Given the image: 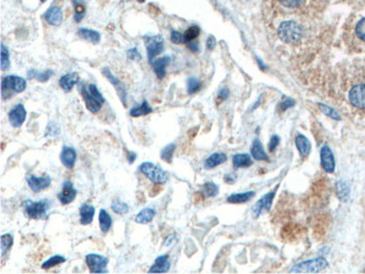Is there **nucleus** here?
I'll use <instances>...</instances> for the list:
<instances>
[{
    "mask_svg": "<svg viewBox=\"0 0 365 274\" xmlns=\"http://www.w3.org/2000/svg\"><path fill=\"white\" fill-rule=\"evenodd\" d=\"M81 94L83 97V100H85L87 109L92 114H97L101 109L102 105L105 104L104 96H102L100 91L98 90L97 86L93 85V83H90L87 88L85 85H81Z\"/></svg>",
    "mask_w": 365,
    "mask_h": 274,
    "instance_id": "nucleus-1",
    "label": "nucleus"
},
{
    "mask_svg": "<svg viewBox=\"0 0 365 274\" xmlns=\"http://www.w3.org/2000/svg\"><path fill=\"white\" fill-rule=\"evenodd\" d=\"M52 202L47 199L33 201L26 199L23 202L24 213L30 219H46Z\"/></svg>",
    "mask_w": 365,
    "mask_h": 274,
    "instance_id": "nucleus-2",
    "label": "nucleus"
},
{
    "mask_svg": "<svg viewBox=\"0 0 365 274\" xmlns=\"http://www.w3.org/2000/svg\"><path fill=\"white\" fill-rule=\"evenodd\" d=\"M26 88V80L18 75H7L1 81V96L3 99L21 93Z\"/></svg>",
    "mask_w": 365,
    "mask_h": 274,
    "instance_id": "nucleus-3",
    "label": "nucleus"
},
{
    "mask_svg": "<svg viewBox=\"0 0 365 274\" xmlns=\"http://www.w3.org/2000/svg\"><path fill=\"white\" fill-rule=\"evenodd\" d=\"M138 169L154 184H163L169 180L168 172L158 165L152 163V162H143Z\"/></svg>",
    "mask_w": 365,
    "mask_h": 274,
    "instance_id": "nucleus-4",
    "label": "nucleus"
},
{
    "mask_svg": "<svg viewBox=\"0 0 365 274\" xmlns=\"http://www.w3.org/2000/svg\"><path fill=\"white\" fill-rule=\"evenodd\" d=\"M277 34L284 43H296L303 36V30L296 22L287 21L279 26Z\"/></svg>",
    "mask_w": 365,
    "mask_h": 274,
    "instance_id": "nucleus-5",
    "label": "nucleus"
},
{
    "mask_svg": "<svg viewBox=\"0 0 365 274\" xmlns=\"http://www.w3.org/2000/svg\"><path fill=\"white\" fill-rule=\"evenodd\" d=\"M327 268H328L327 261L323 259V257H319V259L301 262V263L295 265V267L290 270V272L291 273H317V272L323 271V270L327 269Z\"/></svg>",
    "mask_w": 365,
    "mask_h": 274,
    "instance_id": "nucleus-6",
    "label": "nucleus"
},
{
    "mask_svg": "<svg viewBox=\"0 0 365 274\" xmlns=\"http://www.w3.org/2000/svg\"><path fill=\"white\" fill-rule=\"evenodd\" d=\"M108 259L100 254H88L86 256V263L91 273H107Z\"/></svg>",
    "mask_w": 365,
    "mask_h": 274,
    "instance_id": "nucleus-7",
    "label": "nucleus"
},
{
    "mask_svg": "<svg viewBox=\"0 0 365 274\" xmlns=\"http://www.w3.org/2000/svg\"><path fill=\"white\" fill-rule=\"evenodd\" d=\"M146 49H148V59L149 62L152 63L155 61L156 55L160 54L164 49L163 38L161 36H150L145 38Z\"/></svg>",
    "mask_w": 365,
    "mask_h": 274,
    "instance_id": "nucleus-8",
    "label": "nucleus"
},
{
    "mask_svg": "<svg viewBox=\"0 0 365 274\" xmlns=\"http://www.w3.org/2000/svg\"><path fill=\"white\" fill-rule=\"evenodd\" d=\"M274 197H275V190H273V191L264 194V196L253 206V208H252L253 216L257 218L263 215V213H268L270 208H271Z\"/></svg>",
    "mask_w": 365,
    "mask_h": 274,
    "instance_id": "nucleus-9",
    "label": "nucleus"
},
{
    "mask_svg": "<svg viewBox=\"0 0 365 274\" xmlns=\"http://www.w3.org/2000/svg\"><path fill=\"white\" fill-rule=\"evenodd\" d=\"M26 182L29 184L30 189L35 193H38L49 188L52 183V179L50 176H44V177H35V176H30L26 178Z\"/></svg>",
    "mask_w": 365,
    "mask_h": 274,
    "instance_id": "nucleus-10",
    "label": "nucleus"
},
{
    "mask_svg": "<svg viewBox=\"0 0 365 274\" xmlns=\"http://www.w3.org/2000/svg\"><path fill=\"white\" fill-rule=\"evenodd\" d=\"M77 194H78V190L74 189L72 182L67 180L64 182V183H63L61 192L58 194V199L60 200V202L63 206H65V205L71 204V202H73L75 197H77Z\"/></svg>",
    "mask_w": 365,
    "mask_h": 274,
    "instance_id": "nucleus-11",
    "label": "nucleus"
},
{
    "mask_svg": "<svg viewBox=\"0 0 365 274\" xmlns=\"http://www.w3.org/2000/svg\"><path fill=\"white\" fill-rule=\"evenodd\" d=\"M348 99L356 108H365V85L353 87L348 93Z\"/></svg>",
    "mask_w": 365,
    "mask_h": 274,
    "instance_id": "nucleus-12",
    "label": "nucleus"
},
{
    "mask_svg": "<svg viewBox=\"0 0 365 274\" xmlns=\"http://www.w3.org/2000/svg\"><path fill=\"white\" fill-rule=\"evenodd\" d=\"M25 119H26V109H25V107L21 104L16 105L14 108L9 111V114H8V121H9L10 125L13 127L23 126Z\"/></svg>",
    "mask_w": 365,
    "mask_h": 274,
    "instance_id": "nucleus-13",
    "label": "nucleus"
},
{
    "mask_svg": "<svg viewBox=\"0 0 365 274\" xmlns=\"http://www.w3.org/2000/svg\"><path fill=\"white\" fill-rule=\"evenodd\" d=\"M320 161H321V168L324 171H326L328 173H332L335 171V158L333 155L332 150L328 148L327 145H325L321 148L320 151Z\"/></svg>",
    "mask_w": 365,
    "mask_h": 274,
    "instance_id": "nucleus-14",
    "label": "nucleus"
},
{
    "mask_svg": "<svg viewBox=\"0 0 365 274\" xmlns=\"http://www.w3.org/2000/svg\"><path fill=\"white\" fill-rule=\"evenodd\" d=\"M60 160L63 166L67 170H72L77 162V151L71 146H63L60 153Z\"/></svg>",
    "mask_w": 365,
    "mask_h": 274,
    "instance_id": "nucleus-15",
    "label": "nucleus"
},
{
    "mask_svg": "<svg viewBox=\"0 0 365 274\" xmlns=\"http://www.w3.org/2000/svg\"><path fill=\"white\" fill-rule=\"evenodd\" d=\"M102 73H104V75L107 79H108L109 82L112 83L115 88H116L118 96L121 97L124 106H126V89H125V86L122 85V82L118 80V79L115 77V75L112 72H110V71L107 69V67H106V69H102Z\"/></svg>",
    "mask_w": 365,
    "mask_h": 274,
    "instance_id": "nucleus-16",
    "label": "nucleus"
},
{
    "mask_svg": "<svg viewBox=\"0 0 365 274\" xmlns=\"http://www.w3.org/2000/svg\"><path fill=\"white\" fill-rule=\"evenodd\" d=\"M171 268V263H170L169 260V255H161L158 256L155 260V263H154L152 267L150 268L149 272L150 273H166Z\"/></svg>",
    "mask_w": 365,
    "mask_h": 274,
    "instance_id": "nucleus-17",
    "label": "nucleus"
},
{
    "mask_svg": "<svg viewBox=\"0 0 365 274\" xmlns=\"http://www.w3.org/2000/svg\"><path fill=\"white\" fill-rule=\"evenodd\" d=\"M45 21L52 26H60L62 23V11L59 7H51L44 14Z\"/></svg>",
    "mask_w": 365,
    "mask_h": 274,
    "instance_id": "nucleus-18",
    "label": "nucleus"
},
{
    "mask_svg": "<svg viewBox=\"0 0 365 274\" xmlns=\"http://www.w3.org/2000/svg\"><path fill=\"white\" fill-rule=\"evenodd\" d=\"M79 212H80V224L83 226H87L92 222L94 213H96V208L91 205L83 204Z\"/></svg>",
    "mask_w": 365,
    "mask_h": 274,
    "instance_id": "nucleus-19",
    "label": "nucleus"
},
{
    "mask_svg": "<svg viewBox=\"0 0 365 274\" xmlns=\"http://www.w3.org/2000/svg\"><path fill=\"white\" fill-rule=\"evenodd\" d=\"M295 143L301 157H307L311 151V144L308 138L304 136L303 134H298L295 138Z\"/></svg>",
    "mask_w": 365,
    "mask_h": 274,
    "instance_id": "nucleus-20",
    "label": "nucleus"
},
{
    "mask_svg": "<svg viewBox=\"0 0 365 274\" xmlns=\"http://www.w3.org/2000/svg\"><path fill=\"white\" fill-rule=\"evenodd\" d=\"M170 61H171V59H170V57H163V58H160V59L155 60V61H154L152 63L154 72H155L156 77L158 79H163L165 77V74H166V66L169 65Z\"/></svg>",
    "mask_w": 365,
    "mask_h": 274,
    "instance_id": "nucleus-21",
    "label": "nucleus"
},
{
    "mask_svg": "<svg viewBox=\"0 0 365 274\" xmlns=\"http://www.w3.org/2000/svg\"><path fill=\"white\" fill-rule=\"evenodd\" d=\"M226 161H227V156H226V154L217 152V153L212 154V155L206 160L204 166L206 170H212V169L217 168L218 165L225 163Z\"/></svg>",
    "mask_w": 365,
    "mask_h": 274,
    "instance_id": "nucleus-22",
    "label": "nucleus"
},
{
    "mask_svg": "<svg viewBox=\"0 0 365 274\" xmlns=\"http://www.w3.org/2000/svg\"><path fill=\"white\" fill-rule=\"evenodd\" d=\"M79 82V75L78 73L72 72L64 74L60 79V87L62 90H64L65 92H69L70 90H72L73 87Z\"/></svg>",
    "mask_w": 365,
    "mask_h": 274,
    "instance_id": "nucleus-23",
    "label": "nucleus"
},
{
    "mask_svg": "<svg viewBox=\"0 0 365 274\" xmlns=\"http://www.w3.org/2000/svg\"><path fill=\"white\" fill-rule=\"evenodd\" d=\"M251 155L256 161H269V156L265 153L263 145L260 140H254L251 148Z\"/></svg>",
    "mask_w": 365,
    "mask_h": 274,
    "instance_id": "nucleus-24",
    "label": "nucleus"
},
{
    "mask_svg": "<svg viewBox=\"0 0 365 274\" xmlns=\"http://www.w3.org/2000/svg\"><path fill=\"white\" fill-rule=\"evenodd\" d=\"M155 215L156 212L153 208H144L135 216V221H136L137 224L146 225L154 219Z\"/></svg>",
    "mask_w": 365,
    "mask_h": 274,
    "instance_id": "nucleus-25",
    "label": "nucleus"
},
{
    "mask_svg": "<svg viewBox=\"0 0 365 274\" xmlns=\"http://www.w3.org/2000/svg\"><path fill=\"white\" fill-rule=\"evenodd\" d=\"M253 164V160L249 154L246 153H241V154H235L233 156V165L235 169H242V168H248Z\"/></svg>",
    "mask_w": 365,
    "mask_h": 274,
    "instance_id": "nucleus-26",
    "label": "nucleus"
},
{
    "mask_svg": "<svg viewBox=\"0 0 365 274\" xmlns=\"http://www.w3.org/2000/svg\"><path fill=\"white\" fill-rule=\"evenodd\" d=\"M78 35L82 39H85V41L87 42L92 43V44H98L101 38L100 34H99L98 31L93 30H89V29H79Z\"/></svg>",
    "mask_w": 365,
    "mask_h": 274,
    "instance_id": "nucleus-27",
    "label": "nucleus"
},
{
    "mask_svg": "<svg viewBox=\"0 0 365 274\" xmlns=\"http://www.w3.org/2000/svg\"><path fill=\"white\" fill-rule=\"evenodd\" d=\"M113 219L112 216L109 215L108 212L105 209H100L99 212V226H100V230L102 234H107L112 228Z\"/></svg>",
    "mask_w": 365,
    "mask_h": 274,
    "instance_id": "nucleus-28",
    "label": "nucleus"
},
{
    "mask_svg": "<svg viewBox=\"0 0 365 274\" xmlns=\"http://www.w3.org/2000/svg\"><path fill=\"white\" fill-rule=\"evenodd\" d=\"M254 197H255V192H254V191H246V192H243V193H235V194H232V196H229L227 198V202H228V204H234V205L245 204V202L249 201Z\"/></svg>",
    "mask_w": 365,
    "mask_h": 274,
    "instance_id": "nucleus-29",
    "label": "nucleus"
},
{
    "mask_svg": "<svg viewBox=\"0 0 365 274\" xmlns=\"http://www.w3.org/2000/svg\"><path fill=\"white\" fill-rule=\"evenodd\" d=\"M151 113H152V108H151L150 105L148 104V101L144 100L142 105L132 108L129 114L132 117H142V116H146V115H149Z\"/></svg>",
    "mask_w": 365,
    "mask_h": 274,
    "instance_id": "nucleus-30",
    "label": "nucleus"
},
{
    "mask_svg": "<svg viewBox=\"0 0 365 274\" xmlns=\"http://www.w3.org/2000/svg\"><path fill=\"white\" fill-rule=\"evenodd\" d=\"M53 75V71H44V72H38L36 70H30L27 72V78L29 79H35L39 82H46L49 81V79Z\"/></svg>",
    "mask_w": 365,
    "mask_h": 274,
    "instance_id": "nucleus-31",
    "label": "nucleus"
},
{
    "mask_svg": "<svg viewBox=\"0 0 365 274\" xmlns=\"http://www.w3.org/2000/svg\"><path fill=\"white\" fill-rule=\"evenodd\" d=\"M336 192H337V196H338L340 200L347 201L348 198H350V193H351L350 186L347 185L346 182L338 181L336 184Z\"/></svg>",
    "mask_w": 365,
    "mask_h": 274,
    "instance_id": "nucleus-32",
    "label": "nucleus"
},
{
    "mask_svg": "<svg viewBox=\"0 0 365 274\" xmlns=\"http://www.w3.org/2000/svg\"><path fill=\"white\" fill-rule=\"evenodd\" d=\"M66 260L64 256L62 255H54L52 257H50L49 260H46L44 263L42 264V269L43 270H50L52 269L54 267H58V265H60L62 263H64Z\"/></svg>",
    "mask_w": 365,
    "mask_h": 274,
    "instance_id": "nucleus-33",
    "label": "nucleus"
},
{
    "mask_svg": "<svg viewBox=\"0 0 365 274\" xmlns=\"http://www.w3.org/2000/svg\"><path fill=\"white\" fill-rule=\"evenodd\" d=\"M14 244V237L10 234H3L0 238V245H1V256L9 251V248Z\"/></svg>",
    "mask_w": 365,
    "mask_h": 274,
    "instance_id": "nucleus-34",
    "label": "nucleus"
},
{
    "mask_svg": "<svg viewBox=\"0 0 365 274\" xmlns=\"http://www.w3.org/2000/svg\"><path fill=\"white\" fill-rule=\"evenodd\" d=\"M113 209V212L117 215H126L129 212V207L128 205L125 204L121 200H115L112 202V206H110Z\"/></svg>",
    "mask_w": 365,
    "mask_h": 274,
    "instance_id": "nucleus-35",
    "label": "nucleus"
},
{
    "mask_svg": "<svg viewBox=\"0 0 365 274\" xmlns=\"http://www.w3.org/2000/svg\"><path fill=\"white\" fill-rule=\"evenodd\" d=\"M218 192H219V188L216 183L213 182H207L204 185V196L208 198H213L216 197Z\"/></svg>",
    "mask_w": 365,
    "mask_h": 274,
    "instance_id": "nucleus-36",
    "label": "nucleus"
},
{
    "mask_svg": "<svg viewBox=\"0 0 365 274\" xmlns=\"http://www.w3.org/2000/svg\"><path fill=\"white\" fill-rule=\"evenodd\" d=\"M174 150H176V144H169L161 151V158L168 163H171Z\"/></svg>",
    "mask_w": 365,
    "mask_h": 274,
    "instance_id": "nucleus-37",
    "label": "nucleus"
},
{
    "mask_svg": "<svg viewBox=\"0 0 365 274\" xmlns=\"http://www.w3.org/2000/svg\"><path fill=\"white\" fill-rule=\"evenodd\" d=\"M199 34H200V29H199V27H198V26L189 27V29L186 30L185 33H184L185 43L193 42L194 39H196L198 36H199Z\"/></svg>",
    "mask_w": 365,
    "mask_h": 274,
    "instance_id": "nucleus-38",
    "label": "nucleus"
},
{
    "mask_svg": "<svg viewBox=\"0 0 365 274\" xmlns=\"http://www.w3.org/2000/svg\"><path fill=\"white\" fill-rule=\"evenodd\" d=\"M1 70L6 71L10 67V59H9V52H8L7 47L1 44Z\"/></svg>",
    "mask_w": 365,
    "mask_h": 274,
    "instance_id": "nucleus-39",
    "label": "nucleus"
},
{
    "mask_svg": "<svg viewBox=\"0 0 365 274\" xmlns=\"http://www.w3.org/2000/svg\"><path fill=\"white\" fill-rule=\"evenodd\" d=\"M201 88V82L196 78H189L188 82H186V89L190 94L196 93Z\"/></svg>",
    "mask_w": 365,
    "mask_h": 274,
    "instance_id": "nucleus-40",
    "label": "nucleus"
},
{
    "mask_svg": "<svg viewBox=\"0 0 365 274\" xmlns=\"http://www.w3.org/2000/svg\"><path fill=\"white\" fill-rule=\"evenodd\" d=\"M319 108H320V110L323 111V113H324L325 115H326V116L331 117V118H333V119H337V121H339V119H340V116L338 115V113H337V111H336L335 109L331 108V107H328V106H326V105H321V104H320V105H319Z\"/></svg>",
    "mask_w": 365,
    "mask_h": 274,
    "instance_id": "nucleus-41",
    "label": "nucleus"
},
{
    "mask_svg": "<svg viewBox=\"0 0 365 274\" xmlns=\"http://www.w3.org/2000/svg\"><path fill=\"white\" fill-rule=\"evenodd\" d=\"M60 134V127L55 122H50L49 126L46 127L45 136H58Z\"/></svg>",
    "mask_w": 365,
    "mask_h": 274,
    "instance_id": "nucleus-42",
    "label": "nucleus"
},
{
    "mask_svg": "<svg viewBox=\"0 0 365 274\" xmlns=\"http://www.w3.org/2000/svg\"><path fill=\"white\" fill-rule=\"evenodd\" d=\"M171 41L174 44H182V43H185L184 34H181L180 31L173 30L171 33Z\"/></svg>",
    "mask_w": 365,
    "mask_h": 274,
    "instance_id": "nucleus-43",
    "label": "nucleus"
},
{
    "mask_svg": "<svg viewBox=\"0 0 365 274\" xmlns=\"http://www.w3.org/2000/svg\"><path fill=\"white\" fill-rule=\"evenodd\" d=\"M356 34H358V36L361 39H363L365 42V18L361 19L359 22L358 26H356Z\"/></svg>",
    "mask_w": 365,
    "mask_h": 274,
    "instance_id": "nucleus-44",
    "label": "nucleus"
},
{
    "mask_svg": "<svg viewBox=\"0 0 365 274\" xmlns=\"http://www.w3.org/2000/svg\"><path fill=\"white\" fill-rule=\"evenodd\" d=\"M280 143V138L277 135H273V136L271 137V140H270V143H269V151L270 152H274L275 149L277 148V145H279Z\"/></svg>",
    "mask_w": 365,
    "mask_h": 274,
    "instance_id": "nucleus-45",
    "label": "nucleus"
},
{
    "mask_svg": "<svg viewBox=\"0 0 365 274\" xmlns=\"http://www.w3.org/2000/svg\"><path fill=\"white\" fill-rule=\"evenodd\" d=\"M127 57H128L130 60H133V61H138V60L142 59L141 54L138 53L136 47H133L132 50H129L128 52H127Z\"/></svg>",
    "mask_w": 365,
    "mask_h": 274,
    "instance_id": "nucleus-46",
    "label": "nucleus"
},
{
    "mask_svg": "<svg viewBox=\"0 0 365 274\" xmlns=\"http://www.w3.org/2000/svg\"><path fill=\"white\" fill-rule=\"evenodd\" d=\"M295 105H296L295 100H292V99L288 98V99H285L284 101L281 102V104H280V108H281V110H285V109L290 108V107H293Z\"/></svg>",
    "mask_w": 365,
    "mask_h": 274,
    "instance_id": "nucleus-47",
    "label": "nucleus"
},
{
    "mask_svg": "<svg viewBox=\"0 0 365 274\" xmlns=\"http://www.w3.org/2000/svg\"><path fill=\"white\" fill-rule=\"evenodd\" d=\"M279 1L281 3H282L283 6H285V7L292 8V7L298 6L299 2H300V0H279Z\"/></svg>",
    "mask_w": 365,
    "mask_h": 274,
    "instance_id": "nucleus-48",
    "label": "nucleus"
},
{
    "mask_svg": "<svg viewBox=\"0 0 365 274\" xmlns=\"http://www.w3.org/2000/svg\"><path fill=\"white\" fill-rule=\"evenodd\" d=\"M206 44H207V49L210 50V51L215 49V46H216V39H215V37H213V36H209L208 39H207V43H206Z\"/></svg>",
    "mask_w": 365,
    "mask_h": 274,
    "instance_id": "nucleus-49",
    "label": "nucleus"
},
{
    "mask_svg": "<svg viewBox=\"0 0 365 274\" xmlns=\"http://www.w3.org/2000/svg\"><path fill=\"white\" fill-rule=\"evenodd\" d=\"M229 97V90L228 89H221L219 94H218V99H221V100H226Z\"/></svg>",
    "mask_w": 365,
    "mask_h": 274,
    "instance_id": "nucleus-50",
    "label": "nucleus"
},
{
    "mask_svg": "<svg viewBox=\"0 0 365 274\" xmlns=\"http://www.w3.org/2000/svg\"><path fill=\"white\" fill-rule=\"evenodd\" d=\"M224 180H225L226 183H234V182H235V180H236V176H235V174H226Z\"/></svg>",
    "mask_w": 365,
    "mask_h": 274,
    "instance_id": "nucleus-51",
    "label": "nucleus"
},
{
    "mask_svg": "<svg viewBox=\"0 0 365 274\" xmlns=\"http://www.w3.org/2000/svg\"><path fill=\"white\" fill-rule=\"evenodd\" d=\"M188 47H189V50L191 51V52H194V53H197L198 51H199V45H198V43L190 42V43H188Z\"/></svg>",
    "mask_w": 365,
    "mask_h": 274,
    "instance_id": "nucleus-52",
    "label": "nucleus"
},
{
    "mask_svg": "<svg viewBox=\"0 0 365 274\" xmlns=\"http://www.w3.org/2000/svg\"><path fill=\"white\" fill-rule=\"evenodd\" d=\"M136 157H137L136 153H134V152H127V160H128V162H129L130 164L134 163L135 160H136Z\"/></svg>",
    "mask_w": 365,
    "mask_h": 274,
    "instance_id": "nucleus-53",
    "label": "nucleus"
},
{
    "mask_svg": "<svg viewBox=\"0 0 365 274\" xmlns=\"http://www.w3.org/2000/svg\"><path fill=\"white\" fill-rule=\"evenodd\" d=\"M161 191V186L158 185L157 183H155V185L153 186L152 191H151V196H156V194Z\"/></svg>",
    "mask_w": 365,
    "mask_h": 274,
    "instance_id": "nucleus-54",
    "label": "nucleus"
},
{
    "mask_svg": "<svg viewBox=\"0 0 365 274\" xmlns=\"http://www.w3.org/2000/svg\"><path fill=\"white\" fill-rule=\"evenodd\" d=\"M174 240H176V236H174V235H172L171 237H169V238H166L165 242H164V245H165V246H170V245H172V244H173L172 242H173Z\"/></svg>",
    "mask_w": 365,
    "mask_h": 274,
    "instance_id": "nucleus-55",
    "label": "nucleus"
},
{
    "mask_svg": "<svg viewBox=\"0 0 365 274\" xmlns=\"http://www.w3.org/2000/svg\"><path fill=\"white\" fill-rule=\"evenodd\" d=\"M72 2H73V5L75 7V6H78V5H81L82 0H72Z\"/></svg>",
    "mask_w": 365,
    "mask_h": 274,
    "instance_id": "nucleus-56",
    "label": "nucleus"
},
{
    "mask_svg": "<svg viewBox=\"0 0 365 274\" xmlns=\"http://www.w3.org/2000/svg\"><path fill=\"white\" fill-rule=\"evenodd\" d=\"M257 62H259V65L261 66V69H262V70H267V66H264V65H263V63H262V61H260L259 59H257Z\"/></svg>",
    "mask_w": 365,
    "mask_h": 274,
    "instance_id": "nucleus-57",
    "label": "nucleus"
},
{
    "mask_svg": "<svg viewBox=\"0 0 365 274\" xmlns=\"http://www.w3.org/2000/svg\"><path fill=\"white\" fill-rule=\"evenodd\" d=\"M137 1H140V2H143V1H144V0H137Z\"/></svg>",
    "mask_w": 365,
    "mask_h": 274,
    "instance_id": "nucleus-58",
    "label": "nucleus"
},
{
    "mask_svg": "<svg viewBox=\"0 0 365 274\" xmlns=\"http://www.w3.org/2000/svg\"><path fill=\"white\" fill-rule=\"evenodd\" d=\"M41 1H42V2H44V1H46V0H41Z\"/></svg>",
    "mask_w": 365,
    "mask_h": 274,
    "instance_id": "nucleus-59",
    "label": "nucleus"
}]
</instances>
